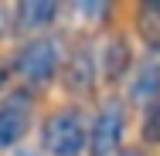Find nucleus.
<instances>
[{
  "label": "nucleus",
  "instance_id": "7",
  "mask_svg": "<svg viewBox=\"0 0 160 156\" xmlns=\"http://www.w3.org/2000/svg\"><path fill=\"white\" fill-rule=\"evenodd\" d=\"M129 102L136 105H150L153 98H160V48H147L133 71H129Z\"/></svg>",
  "mask_w": 160,
  "mask_h": 156
},
{
  "label": "nucleus",
  "instance_id": "3",
  "mask_svg": "<svg viewBox=\"0 0 160 156\" xmlns=\"http://www.w3.org/2000/svg\"><path fill=\"white\" fill-rule=\"evenodd\" d=\"M62 85L75 98H89L96 95L102 82V68H99V41L92 34H78L68 48H65V64H62Z\"/></svg>",
  "mask_w": 160,
  "mask_h": 156
},
{
  "label": "nucleus",
  "instance_id": "8",
  "mask_svg": "<svg viewBox=\"0 0 160 156\" xmlns=\"http://www.w3.org/2000/svg\"><path fill=\"white\" fill-rule=\"evenodd\" d=\"M62 10V0H14V27L24 34H34V31H48L55 24Z\"/></svg>",
  "mask_w": 160,
  "mask_h": 156
},
{
  "label": "nucleus",
  "instance_id": "1",
  "mask_svg": "<svg viewBox=\"0 0 160 156\" xmlns=\"http://www.w3.org/2000/svg\"><path fill=\"white\" fill-rule=\"evenodd\" d=\"M65 44L55 31H34L31 37H24L10 58V75H17L21 85L28 88H44L62 75L65 64Z\"/></svg>",
  "mask_w": 160,
  "mask_h": 156
},
{
  "label": "nucleus",
  "instance_id": "10",
  "mask_svg": "<svg viewBox=\"0 0 160 156\" xmlns=\"http://www.w3.org/2000/svg\"><path fill=\"white\" fill-rule=\"evenodd\" d=\"M75 17L85 21V24H106L116 10V0H68Z\"/></svg>",
  "mask_w": 160,
  "mask_h": 156
},
{
  "label": "nucleus",
  "instance_id": "9",
  "mask_svg": "<svg viewBox=\"0 0 160 156\" xmlns=\"http://www.w3.org/2000/svg\"><path fill=\"white\" fill-rule=\"evenodd\" d=\"M133 24L147 48H160V0H136Z\"/></svg>",
  "mask_w": 160,
  "mask_h": 156
},
{
  "label": "nucleus",
  "instance_id": "2",
  "mask_svg": "<svg viewBox=\"0 0 160 156\" xmlns=\"http://www.w3.org/2000/svg\"><path fill=\"white\" fill-rule=\"evenodd\" d=\"M89 149V119L82 105L68 102L41 122V153L48 156H78Z\"/></svg>",
  "mask_w": 160,
  "mask_h": 156
},
{
  "label": "nucleus",
  "instance_id": "11",
  "mask_svg": "<svg viewBox=\"0 0 160 156\" xmlns=\"http://www.w3.org/2000/svg\"><path fill=\"white\" fill-rule=\"evenodd\" d=\"M140 139H143V146H160V98H153L150 105H143Z\"/></svg>",
  "mask_w": 160,
  "mask_h": 156
},
{
  "label": "nucleus",
  "instance_id": "12",
  "mask_svg": "<svg viewBox=\"0 0 160 156\" xmlns=\"http://www.w3.org/2000/svg\"><path fill=\"white\" fill-rule=\"evenodd\" d=\"M7 24H14V17H7V7H3V0H0V37L7 31Z\"/></svg>",
  "mask_w": 160,
  "mask_h": 156
},
{
  "label": "nucleus",
  "instance_id": "4",
  "mask_svg": "<svg viewBox=\"0 0 160 156\" xmlns=\"http://www.w3.org/2000/svg\"><path fill=\"white\" fill-rule=\"evenodd\" d=\"M126 98L106 95L89 119V156H116L126 136Z\"/></svg>",
  "mask_w": 160,
  "mask_h": 156
},
{
  "label": "nucleus",
  "instance_id": "6",
  "mask_svg": "<svg viewBox=\"0 0 160 156\" xmlns=\"http://www.w3.org/2000/svg\"><path fill=\"white\" fill-rule=\"evenodd\" d=\"M136 64V54H133V44H129L126 34H109L102 44H99V68H102V85L106 88H116L129 78Z\"/></svg>",
  "mask_w": 160,
  "mask_h": 156
},
{
  "label": "nucleus",
  "instance_id": "13",
  "mask_svg": "<svg viewBox=\"0 0 160 156\" xmlns=\"http://www.w3.org/2000/svg\"><path fill=\"white\" fill-rule=\"evenodd\" d=\"M116 156H147V149H140V146H123Z\"/></svg>",
  "mask_w": 160,
  "mask_h": 156
},
{
  "label": "nucleus",
  "instance_id": "5",
  "mask_svg": "<svg viewBox=\"0 0 160 156\" xmlns=\"http://www.w3.org/2000/svg\"><path fill=\"white\" fill-rule=\"evenodd\" d=\"M34 119V88L21 85V88H10V92L0 98V149H10L17 146Z\"/></svg>",
  "mask_w": 160,
  "mask_h": 156
},
{
  "label": "nucleus",
  "instance_id": "14",
  "mask_svg": "<svg viewBox=\"0 0 160 156\" xmlns=\"http://www.w3.org/2000/svg\"><path fill=\"white\" fill-rule=\"evenodd\" d=\"M7 78H10V64L0 61V92H3V85H7Z\"/></svg>",
  "mask_w": 160,
  "mask_h": 156
}]
</instances>
